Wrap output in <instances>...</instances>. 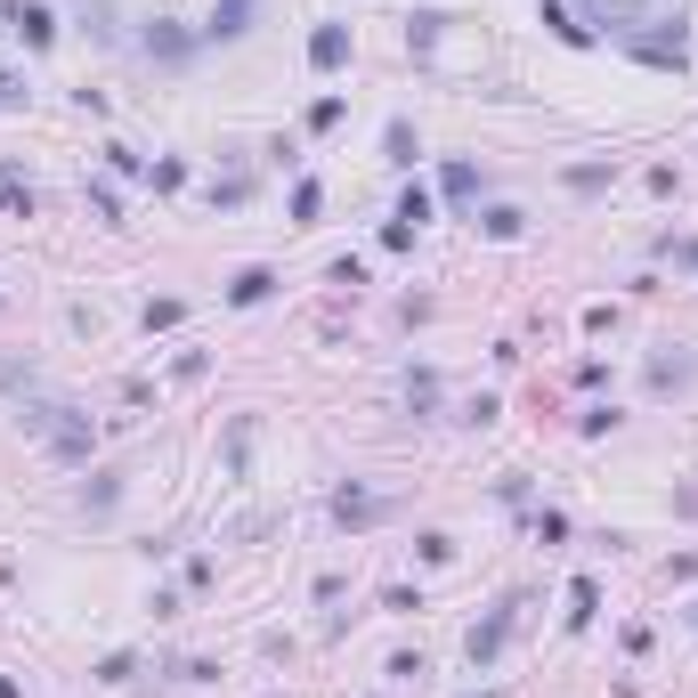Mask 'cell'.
I'll list each match as a JSON object with an SVG mask.
<instances>
[{"mask_svg":"<svg viewBox=\"0 0 698 698\" xmlns=\"http://www.w3.org/2000/svg\"><path fill=\"white\" fill-rule=\"evenodd\" d=\"M382 155L406 171V162H415V122H390V131H382Z\"/></svg>","mask_w":698,"mask_h":698,"instance_id":"cell-13","label":"cell"},{"mask_svg":"<svg viewBox=\"0 0 698 698\" xmlns=\"http://www.w3.org/2000/svg\"><path fill=\"white\" fill-rule=\"evenodd\" d=\"M25 98H33V90H25V74H9V66H0V114H16Z\"/></svg>","mask_w":698,"mask_h":698,"instance_id":"cell-19","label":"cell"},{"mask_svg":"<svg viewBox=\"0 0 698 698\" xmlns=\"http://www.w3.org/2000/svg\"><path fill=\"white\" fill-rule=\"evenodd\" d=\"M398 219H406V228H423V219H430V188H406L398 195Z\"/></svg>","mask_w":698,"mask_h":698,"instance_id":"cell-18","label":"cell"},{"mask_svg":"<svg viewBox=\"0 0 698 698\" xmlns=\"http://www.w3.org/2000/svg\"><path fill=\"white\" fill-rule=\"evenodd\" d=\"M131 674H138V658H131V650H114V658H98V683H131Z\"/></svg>","mask_w":698,"mask_h":698,"instance_id":"cell-20","label":"cell"},{"mask_svg":"<svg viewBox=\"0 0 698 698\" xmlns=\"http://www.w3.org/2000/svg\"><path fill=\"white\" fill-rule=\"evenodd\" d=\"M690 374H698L690 358H650V390H683Z\"/></svg>","mask_w":698,"mask_h":698,"instance_id":"cell-12","label":"cell"},{"mask_svg":"<svg viewBox=\"0 0 698 698\" xmlns=\"http://www.w3.org/2000/svg\"><path fill=\"white\" fill-rule=\"evenodd\" d=\"M593 609H601V585L577 577V585H568V626H593Z\"/></svg>","mask_w":698,"mask_h":698,"instance_id":"cell-11","label":"cell"},{"mask_svg":"<svg viewBox=\"0 0 698 698\" xmlns=\"http://www.w3.org/2000/svg\"><path fill=\"white\" fill-rule=\"evenodd\" d=\"M309 66H317V74H341V66H349V25H317V33H309Z\"/></svg>","mask_w":698,"mask_h":698,"instance_id":"cell-6","label":"cell"},{"mask_svg":"<svg viewBox=\"0 0 698 698\" xmlns=\"http://www.w3.org/2000/svg\"><path fill=\"white\" fill-rule=\"evenodd\" d=\"M81 504H90V511H114V504H122V480H114V471H98V487H90Z\"/></svg>","mask_w":698,"mask_h":698,"instance_id":"cell-17","label":"cell"},{"mask_svg":"<svg viewBox=\"0 0 698 698\" xmlns=\"http://www.w3.org/2000/svg\"><path fill=\"white\" fill-rule=\"evenodd\" d=\"M81 195H90V212L106 219V228H122V195L106 188V179H90V188H81Z\"/></svg>","mask_w":698,"mask_h":698,"instance_id":"cell-15","label":"cell"},{"mask_svg":"<svg viewBox=\"0 0 698 698\" xmlns=\"http://www.w3.org/2000/svg\"><path fill=\"white\" fill-rule=\"evenodd\" d=\"M334 520H341V528H374V520H390V504H382V496H365V487L349 480L341 496H334Z\"/></svg>","mask_w":698,"mask_h":698,"instance_id":"cell-4","label":"cell"},{"mask_svg":"<svg viewBox=\"0 0 698 698\" xmlns=\"http://www.w3.org/2000/svg\"><path fill=\"white\" fill-rule=\"evenodd\" d=\"M511 618H520V593H511V601H496L480 626H471V642H463V650H471V666H496V650L511 642Z\"/></svg>","mask_w":698,"mask_h":698,"instance_id":"cell-2","label":"cell"},{"mask_svg":"<svg viewBox=\"0 0 698 698\" xmlns=\"http://www.w3.org/2000/svg\"><path fill=\"white\" fill-rule=\"evenodd\" d=\"M0 698H25V690H16V683H0Z\"/></svg>","mask_w":698,"mask_h":698,"instance_id":"cell-22","label":"cell"},{"mask_svg":"<svg viewBox=\"0 0 698 698\" xmlns=\"http://www.w3.org/2000/svg\"><path fill=\"white\" fill-rule=\"evenodd\" d=\"M568 188H577V195H593V188H609V179H618V162H568Z\"/></svg>","mask_w":698,"mask_h":698,"instance_id":"cell-9","label":"cell"},{"mask_svg":"<svg viewBox=\"0 0 698 698\" xmlns=\"http://www.w3.org/2000/svg\"><path fill=\"white\" fill-rule=\"evenodd\" d=\"M349 106H341V98H317V106H309V131H334V122H341Z\"/></svg>","mask_w":698,"mask_h":698,"instance_id":"cell-21","label":"cell"},{"mask_svg":"<svg viewBox=\"0 0 698 698\" xmlns=\"http://www.w3.org/2000/svg\"><path fill=\"white\" fill-rule=\"evenodd\" d=\"M544 25H552V33H561V41H568V49H593V25H585V16H577V9H568V0H544Z\"/></svg>","mask_w":698,"mask_h":698,"instance_id":"cell-8","label":"cell"},{"mask_svg":"<svg viewBox=\"0 0 698 698\" xmlns=\"http://www.w3.org/2000/svg\"><path fill=\"white\" fill-rule=\"evenodd\" d=\"M269 293H277V269H260V260H252V269H236V277H228V301H236V309H260Z\"/></svg>","mask_w":698,"mask_h":698,"instance_id":"cell-7","label":"cell"},{"mask_svg":"<svg viewBox=\"0 0 698 698\" xmlns=\"http://www.w3.org/2000/svg\"><path fill=\"white\" fill-rule=\"evenodd\" d=\"M317 212H325V188H317V179H293V219H301V228H309Z\"/></svg>","mask_w":698,"mask_h":698,"instance_id":"cell-14","label":"cell"},{"mask_svg":"<svg viewBox=\"0 0 698 698\" xmlns=\"http://www.w3.org/2000/svg\"><path fill=\"white\" fill-rule=\"evenodd\" d=\"M480 188H487V171H480V162H447V195H455V203H471Z\"/></svg>","mask_w":698,"mask_h":698,"instance_id":"cell-10","label":"cell"},{"mask_svg":"<svg viewBox=\"0 0 698 698\" xmlns=\"http://www.w3.org/2000/svg\"><path fill=\"white\" fill-rule=\"evenodd\" d=\"M0 25L25 41V49H49V41H57V16L41 9V0H0Z\"/></svg>","mask_w":698,"mask_h":698,"instance_id":"cell-3","label":"cell"},{"mask_svg":"<svg viewBox=\"0 0 698 698\" xmlns=\"http://www.w3.org/2000/svg\"><path fill=\"white\" fill-rule=\"evenodd\" d=\"M16 423H25L57 463H90V415H81V406H66V398H33V406H16Z\"/></svg>","mask_w":698,"mask_h":698,"instance_id":"cell-1","label":"cell"},{"mask_svg":"<svg viewBox=\"0 0 698 698\" xmlns=\"http://www.w3.org/2000/svg\"><path fill=\"white\" fill-rule=\"evenodd\" d=\"M480 698H487V690H480Z\"/></svg>","mask_w":698,"mask_h":698,"instance_id":"cell-24","label":"cell"},{"mask_svg":"<svg viewBox=\"0 0 698 698\" xmlns=\"http://www.w3.org/2000/svg\"><path fill=\"white\" fill-rule=\"evenodd\" d=\"M690 633H698V609H690Z\"/></svg>","mask_w":698,"mask_h":698,"instance_id":"cell-23","label":"cell"},{"mask_svg":"<svg viewBox=\"0 0 698 698\" xmlns=\"http://www.w3.org/2000/svg\"><path fill=\"white\" fill-rule=\"evenodd\" d=\"M252 16H260V0H219L212 25H203V41H244V33H252Z\"/></svg>","mask_w":698,"mask_h":698,"instance_id":"cell-5","label":"cell"},{"mask_svg":"<svg viewBox=\"0 0 698 698\" xmlns=\"http://www.w3.org/2000/svg\"><path fill=\"white\" fill-rule=\"evenodd\" d=\"M520 228H528V212H511V203H496V212H487V236H496V244H511Z\"/></svg>","mask_w":698,"mask_h":698,"instance_id":"cell-16","label":"cell"}]
</instances>
